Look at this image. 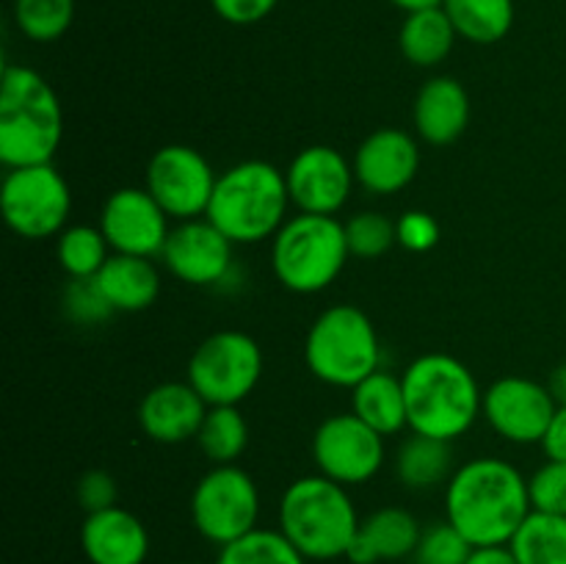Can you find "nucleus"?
Returning a JSON list of instances; mask_svg holds the SVG:
<instances>
[{"label": "nucleus", "mask_w": 566, "mask_h": 564, "mask_svg": "<svg viewBox=\"0 0 566 564\" xmlns=\"http://www.w3.org/2000/svg\"><path fill=\"white\" fill-rule=\"evenodd\" d=\"M531 509L528 476L509 459H468L446 484V520L473 547L509 545Z\"/></svg>", "instance_id": "f257e3e1"}, {"label": "nucleus", "mask_w": 566, "mask_h": 564, "mask_svg": "<svg viewBox=\"0 0 566 564\" xmlns=\"http://www.w3.org/2000/svg\"><path fill=\"white\" fill-rule=\"evenodd\" d=\"M409 431L453 442L484 412V390L473 370L453 354L429 352L403 368Z\"/></svg>", "instance_id": "f03ea898"}, {"label": "nucleus", "mask_w": 566, "mask_h": 564, "mask_svg": "<svg viewBox=\"0 0 566 564\" xmlns=\"http://www.w3.org/2000/svg\"><path fill=\"white\" fill-rule=\"evenodd\" d=\"M64 138V108L48 77L9 64L0 77V160L6 169L53 164Z\"/></svg>", "instance_id": "7ed1b4c3"}, {"label": "nucleus", "mask_w": 566, "mask_h": 564, "mask_svg": "<svg viewBox=\"0 0 566 564\" xmlns=\"http://www.w3.org/2000/svg\"><path fill=\"white\" fill-rule=\"evenodd\" d=\"M276 523L307 562H329L348 556L363 520L348 487L313 473L285 487Z\"/></svg>", "instance_id": "20e7f679"}, {"label": "nucleus", "mask_w": 566, "mask_h": 564, "mask_svg": "<svg viewBox=\"0 0 566 564\" xmlns=\"http://www.w3.org/2000/svg\"><path fill=\"white\" fill-rule=\"evenodd\" d=\"M291 191L285 171L269 160H241L219 175L208 219L235 247L263 243L280 232L291 216Z\"/></svg>", "instance_id": "39448f33"}, {"label": "nucleus", "mask_w": 566, "mask_h": 564, "mask_svg": "<svg viewBox=\"0 0 566 564\" xmlns=\"http://www.w3.org/2000/svg\"><path fill=\"white\" fill-rule=\"evenodd\" d=\"M346 227L335 216L296 213L271 238V269L291 293H321L346 269Z\"/></svg>", "instance_id": "423d86ee"}, {"label": "nucleus", "mask_w": 566, "mask_h": 564, "mask_svg": "<svg viewBox=\"0 0 566 564\" xmlns=\"http://www.w3.org/2000/svg\"><path fill=\"white\" fill-rule=\"evenodd\" d=\"M304 363L310 374L332 387H357L381 368V343L374 321L357 304L326 307L304 337Z\"/></svg>", "instance_id": "0eeeda50"}, {"label": "nucleus", "mask_w": 566, "mask_h": 564, "mask_svg": "<svg viewBox=\"0 0 566 564\" xmlns=\"http://www.w3.org/2000/svg\"><path fill=\"white\" fill-rule=\"evenodd\" d=\"M263 348L241 330H219L205 337L188 359V382L208 407H238L263 379Z\"/></svg>", "instance_id": "6e6552de"}, {"label": "nucleus", "mask_w": 566, "mask_h": 564, "mask_svg": "<svg viewBox=\"0 0 566 564\" xmlns=\"http://www.w3.org/2000/svg\"><path fill=\"white\" fill-rule=\"evenodd\" d=\"M0 208L14 236L25 241L59 238L70 227V182L53 164L9 169L0 186Z\"/></svg>", "instance_id": "1a4fd4ad"}, {"label": "nucleus", "mask_w": 566, "mask_h": 564, "mask_svg": "<svg viewBox=\"0 0 566 564\" xmlns=\"http://www.w3.org/2000/svg\"><path fill=\"white\" fill-rule=\"evenodd\" d=\"M260 490L238 464H213L191 492V523L213 545L224 547L258 529Z\"/></svg>", "instance_id": "9d476101"}, {"label": "nucleus", "mask_w": 566, "mask_h": 564, "mask_svg": "<svg viewBox=\"0 0 566 564\" xmlns=\"http://www.w3.org/2000/svg\"><path fill=\"white\" fill-rule=\"evenodd\" d=\"M385 440L354 412H335L318 424L310 451L321 476L343 487H359L385 468Z\"/></svg>", "instance_id": "9b49d317"}, {"label": "nucleus", "mask_w": 566, "mask_h": 564, "mask_svg": "<svg viewBox=\"0 0 566 564\" xmlns=\"http://www.w3.org/2000/svg\"><path fill=\"white\" fill-rule=\"evenodd\" d=\"M219 175L199 149L188 144H166L155 149L144 175V188L158 199L171 221L208 216Z\"/></svg>", "instance_id": "f8f14e48"}, {"label": "nucleus", "mask_w": 566, "mask_h": 564, "mask_svg": "<svg viewBox=\"0 0 566 564\" xmlns=\"http://www.w3.org/2000/svg\"><path fill=\"white\" fill-rule=\"evenodd\" d=\"M558 404L551 387L528 376H501L484 390V412L490 429L514 446H539Z\"/></svg>", "instance_id": "ddd939ff"}, {"label": "nucleus", "mask_w": 566, "mask_h": 564, "mask_svg": "<svg viewBox=\"0 0 566 564\" xmlns=\"http://www.w3.org/2000/svg\"><path fill=\"white\" fill-rule=\"evenodd\" d=\"M291 202L298 213L335 216L346 208L354 191V166L340 149L313 144L293 155L285 169Z\"/></svg>", "instance_id": "4468645a"}, {"label": "nucleus", "mask_w": 566, "mask_h": 564, "mask_svg": "<svg viewBox=\"0 0 566 564\" xmlns=\"http://www.w3.org/2000/svg\"><path fill=\"white\" fill-rule=\"evenodd\" d=\"M169 213L147 188H119L111 194L99 210V230L116 254L160 258L169 238Z\"/></svg>", "instance_id": "2eb2a0df"}, {"label": "nucleus", "mask_w": 566, "mask_h": 564, "mask_svg": "<svg viewBox=\"0 0 566 564\" xmlns=\"http://www.w3.org/2000/svg\"><path fill=\"white\" fill-rule=\"evenodd\" d=\"M232 249L235 243L208 219L177 221L171 227L160 263L171 276L186 285L210 288L227 282L232 271Z\"/></svg>", "instance_id": "dca6fc26"}, {"label": "nucleus", "mask_w": 566, "mask_h": 564, "mask_svg": "<svg viewBox=\"0 0 566 564\" xmlns=\"http://www.w3.org/2000/svg\"><path fill=\"white\" fill-rule=\"evenodd\" d=\"M357 186L374 197H390L403 191L420 171V144L412 133L398 127H379L354 153Z\"/></svg>", "instance_id": "f3484780"}, {"label": "nucleus", "mask_w": 566, "mask_h": 564, "mask_svg": "<svg viewBox=\"0 0 566 564\" xmlns=\"http://www.w3.org/2000/svg\"><path fill=\"white\" fill-rule=\"evenodd\" d=\"M208 409V401L193 390L188 379L164 382L155 385L138 404V426L149 440L177 446V442L197 440Z\"/></svg>", "instance_id": "a211bd4d"}, {"label": "nucleus", "mask_w": 566, "mask_h": 564, "mask_svg": "<svg viewBox=\"0 0 566 564\" xmlns=\"http://www.w3.org/2000/svg\"><path fill=\"white\" fill-rule=\"evenodd\" d=\"M412 125L420 142L448 147L470 125V94L453 75H434L418 88L412 105Z\"/></svg>", "instance_id": "6ab92c4d"}, {"label": "nucleus", "mask_w": 566, "mask_h": 564, "mask_svg": "<svg viewBox=\"0 0 566 564\" xmlns=\"http://www.w3.org/2000/svg\"><path fill=\"white\" fill-rule=\"evenodd\" d=\"M81 547L92 564H144L149 556L147 525L130 509H103L83 520Z\"/></svg>", "instance_id": "aec40b11"}, {"label": "nucleus", "mask_w": 566, "mask_h": 564, "mask_svg": "<svg viewBox=\"0 0 566 564\" xmlns=\"http://www.w3.org/2000/svg\"><path fill=\"white\" fill-rule=\"evenodd\" d=\"M420 534H423V529H420L418 518L409 509L381 506L359 523V531L354 536L352 547H348L346 558L352 564L412 558Z\"/></svg>", "instance_id": "412c9836"}, {"label": "nucleus", "mask_w": 566, "mask_h": 564, "mask_svg": "<svg viewBox=\"0 0 566 564\" xmlns=\"http://www.w3.org/2000/svg\"><path fill=\"white\" fill-rule=\"evenodd\" d=\"M99 288L116 313H142L160 296V271L153 258L138 254H111L97 274Z\"/></svg>", "instance_id": "4be33fe9"}, {"label": "nucleus", "mask_w": 566, "mask_h": 564, "mask_svg": "<svg viewBox=\"0 0 566 564\" xmlns=\"http://www.w3.org/2000/svg\"><path fill=\"white\" fill-rule=\"evenodd\" d=\"M352 412L381 437H396L398 431L409 429L401 376L385 368L365 376L357 387H352Z\"/></svg>", "instance_id": "5701e85b"}, {"label": "nucleus", "mask_w": 566, "mask_h": 564, "mask_svg": "<svg viewBox=\"0 0 566 564\" xmlns=\"http://www.w3.org/2000/svg\"><path fill=\"white\" fill-rule=\"evenodd\" d=\"M396 476L407 490L429 492L446 487L451 481L457 462H453V442L437 437L409 431L396 451Z\"/></svg>", "instance_id": "b1692460"}, {"label": "nucleus", "mask_w": 566, "mask_h": 564, "mask_svg": "<svg viewBox=\"0 0 566 564\" xmlns=\"http://www.w3.org/2000/svg\"><path fill=\"white\" fill-rule=\"evenodd\" d=\"M457 39L459 33L451 17L446 14L442 6H434V9L409 11L403 17V25L398 31V48L412 66L431 70L451 55Z\"/></svg>", "instance_id": "393cba45"}, {"label": "nucleus", "mask_w": 566, "mask_h": 564, "mask_svg": "<svg viewBox=\"0 0 566 564\" xmlns=\"http://www.w3.org/2000/svg\"><path fill=\"white\" fill-rule=\"evenodd\" d=\"M459 39L473 44H495L514 25V0H442Z\"/></svg>", "instance_id": "a878e982"}, {"label": "nucleus", "mask_w": 566, "mask_h": 564, "mask_svg": "<svg viewBox=\"0 0 566 564\" xmlns=\"http://www.w3.org/2000/svg\"><path fill=\"white\" fill-rule=\"evenodd\" d=\"M509 547L520 564H566V518L531 509Z\"/></svg>", "instance_id": "bb28decb"}, {"label": "nucleus", "mask_w": 566, "mask_h": 564, "mask_svg": "<svg viewBox=\"0 0 566 564\" xmlns=\"http://www.w3.org/2000/svg\"><path fill=\"white\" fill-rule=\"evenodd\" d=\"M197 446L210 464H238L249 446V424L238 407H210Z\"/></svg>", "instance_id": "cd10ccee"}, {"label": "nucleus", "mask_w": 566, "mask_h": 564, "mask_svg": "<svg viewBox=\"0 0 566 564\" xmlns=\"http://www.w3.org/2000/svg\"><path fill=\"white\" fill-rule=\"evenodd\" d=\"M114 254L103 230L92 224H70L55 238V260L70 280L97 276Z\"/></svg>", "instance_id": "c85d7f7f"}, {"label": "nucleus", "mask_w": 566, "mask_h": 564, "mask_svg": "<svg viewBox=\"0 0 566 564\" xmlns=\"http://www.w3.org/2000/svg\"><path fill=\"white\" fill-rule=\"evenodd\" d=\"M216 564H307L280 529H254L241 540L219 547Z\"/></svg>", "instance_id": "c756f323"}, {"label": "nucleus", "mask_w": 566, "mask_h": 564, "mask_svg": "<svg viewBox=\"0 0 566 564\" xmlns=\"http://www.w3.org/2000/svg\"><path fill=\"white\" fill-rule=\"evenodd\" d=\"M75 20V0H14V22L31 42H55Z\"/></svg>", "instance_id": "7c9ffc66"}, {"label": "nucleus", "mask_w": 566, "mask_h": 564, "mask_svg": "<svg viewBox=\"0 0 566 564\" xmlns=\"http://www.w3.org/2000/svg\"><path fill=\"white\" fill-rule=\"evenodd\" d=\"M343 227H346L348 252L357 260L381 258L398 243L396 221L379 210H359L352 219L343 221Z\"/></svg>", "instance_id": "2f4dec72"}, {"label": "nucleus", "mask_w": 566, "mask_h": 564, "mask_svg": "<svg viewBox=\"0 0 566 564\" xmlns=\"http://www.w3.org/2000/svg\"><path fill=\"white\" fill-rule=\"evenodd\" d=\"M61 310L77 326H99L116 313L99 288L97 276L66 282L64 293H61Z\"/></svg>", "instance_id": "473e14b6"}, {"label": "nucleus", "mask_w": 566, "mask_h": 564, "mask_svg": "<svg viewBox=\"0 0 566 564\" xmlns=\"http://www.w3.org/2000/svg\"><path fill=\"white\" fill-rule=\"evenodd\" d=\"M473 545L448 520L426 525L415 547V564H468Z\"/></svg>", "instance_id": "72a5a7b5"}, {"label": "nucleus", "mask_w": 566, "mask_h": 564, "mask_svg": "<svg viewBox=\"0 0 566 564\" xmlns=\"http://www.w3.org/2000/svg\"><path fill=\"white\" fill-rule=\"evenodd\" d=\"M528 490L531 506L536 512L562 514V518H566V462L547 459L545 464H539L531 473Z\"/></svg>", "instance_id": "f704fd0d"}, {"label": "nucleus", "mask_w": 566, "mask_h": 564, "mask_svg": "<svg viewBox=\"0 0 566 564\" xmlns=\"http://www.w3.org/2000/svg\"><path fill=\"white\" fill-rule=\"evenodd\" d=\"M398 230V243H401L407 252H431V249L440 243V224L431 213L426 210H407V213L398 216L396 221Z\"/></svg>", "instance_id": "c9c22d12"}, {"label": "nucleus", "mask_w": 566, "mask_h": 564, "mask_svg": "<svg viewBox=\"0 0 566 564\" xmlns=\"http://www.w3.org/2000/svg\"><path fill=\"white\" fill-rule=\"evenodd\" d=\"M77 503L86 514L103 512V509L116 506V498H119V487L116 479L105 470H86V473L77 479Z\"/></svg>", "instance_id": "e433bc0d"}, {"label": "nucleus", "mask_w": 566, "mask_h": 564, "mask_svg": "<svg viewBox=\"0 0 566 564\" xmlns=\"http://www.w3.org/2000/svg\"><path fill=\"white\" fill-rule=\"evenodd\" d=\"M280 0H210L216 14L230 25H254L276 9Z\"/></svg>", "instance_id": "4c0bfd02"}, {"label": "nucleus", "mask_w": 566, "mask_h": 564, "mask_svg": "<svg viewBox=\"0 0 566 564\" xmlns=\"http://www.w3.org/2000/svg\"><path fill=\"white\" fill-rule=\"evenodd\" d=\"M542 451L547 459H556V462H566V407H558L553 415L551 426H547L545 437H542Z\"/></svg>", "instance_id": "58836bf2"}, {"label": "nucleus", "mask_w": 566, "mask_h": 564, "mask_svg": "<svg viewBox=\"0 0 566 564\" xmlns=\"http://www.w3.org/2000/svg\"><path fill=\"white\" fill-rule=\"evenodd\" d=\"M468 564H520V562L509 545H490V547H473Z\"/></svg>", "instance_id": "ea45409f"}, {"label": "nucleus", "mask_w": 566, "mask_h": 564, "mask_svg": "<svg viewBox=\"0 0 566 564\" xmlns=\"http://www.w3.org/2000/svg\"><path fill=\"white\" fill-rule=\"evenodd\" d=\"M547 387H551L553 398H556L558 407H566V363L558 365L556 370L551 374V379H547Z\"/></svg>", "instance_id": "a19ab883"}, {"label": "nucleus", "mask_w": 566, "mask_h": 564, "mask_svg": "<svg viewBox=\"0 0 566 564\" xmlns=\"http://www.w3.org/2000/svg\"><path fill=\"white\" fill-rule=\"evenodd\" d=\"M392 6H398L401 11H420V9H434V6H442V0H390Z\"/></svg>", "instance_id": "79ce46f5"}, {"label": "nucleus", "mask_w": 566, "mask_h": 564, "mask_svg": "<svg viewBox=\"0 0 566 564\" xmlns=\"http://www.w3.org/2000/svg\"><path fill=\"white\" fill-rule=\"evenodd\" d=\"M191 564H197V562H191Z\"/></svg>", "instance_id": "37998d69"}]
</instances>
